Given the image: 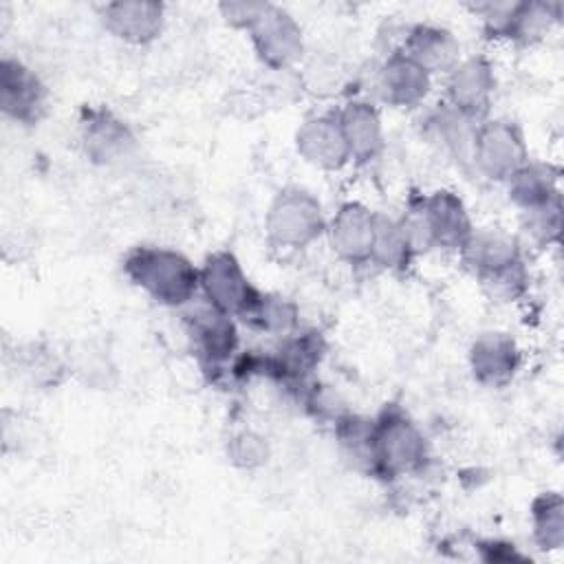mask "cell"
Instances as JSON below:
<instances>
[{
    "instance_id": "1",
    "label": "cell",
    "mask_w": 564,
    "mask_h": 564,
    "mask_svg": "<svg viewBox=\"0 0 564 564\" xmlns=\"http://www.w3.org/2000/svg\"><path fill=\"white\" fill-rule=\"evenodd\" d=\"M128 275L163 304H185L194 297L200 273L176 251L141 247L126 260Z\"/></svg>"
},
{
    "instance_id": "2",
    "label": "cell",
    "mask_w": 564,
    "mask_h": 564,
    "mask_svg": "<svg viewBox=\"0 0 564 564\" xmlns=\"http://www.w3.org/2000/svg\"><path fill=\"white\" fill-rule=\"evenodd\" d=\"M324 227L319 203L302 189H289L278 196L269 212V234L286 247H302Z\"/></svg>"
},
{
    "instance_id": "3",
    "label": "cell",
    "mask_w": 564,
    "mask_h": 564,
    "mask_svg": "<svg viewBox=\"0 0 564 564\" xmlns=\"http://www.w3.org/2000/svg\"><path fill=\"white\" fill-rule=\"evenodd\" d=\"M249 33L260 59L271 68H286L302 55V31L280 7L267 4Z\"/></svg>"
},
{
    "instance_id": "4",
    "label": "cell",
    "mask_w": 564,
    "mask_h": 564,
    "mask_svg": "<svg viewBox=\"0 0 564 564\" xmlns=\"http://www.w3.org/2000/svg\"><path fill=\"white\" fill-rule=\"evenodd\" d=\"M471 159L491 178H507L524 165V145L513 126L489 121L474 134Z\"/></svg>"
},
{
    "instance_id": "5",
    "label": "cell",
    "mask_w": 564,
    "mask_h": 564,
    "mask_svg": "<svg viewBox=\"0 0 564 564\" xmlns=\"http://www.w3.org/2000/svg\"><path fill=\"white\" fill-rule=\"evenodd\" d=\"M368 454L377 467L394 474L414 467L423 456V441L403 416H386L370 430Z\"/></svg>"
},
{
    "instance_id": "6",
    "label": "cell",
    "mask_w": 564,
    "mask_h": 564,
    "mask_svg": "<svg viewBox=\"0 0 564 564\" xmlns=\"http://www.w3.org/2000/svg\"><path fill=\"white\" fill-rule=\"evenodd\" d=\"M200 284L205 289L209 304H214L227 315H247L258 302V295L253 293L238 262L229 253H216L207 260V264L200 271Z\"/></svg>"
},
{
    "instance_id": "7",
    "label": "cell",
    "mask_w": 564,
    "mask_h": 564,
    "mask_svg": "<svg viewBox=\"0 0 564 564\" xmlns=\"http://www.w3.org/2000/svg\"><path fill=\"white\" fill-rule=\"evenodd\" d=\"M106 29L132 44L150 42L163 24V7L156 2H112L104 9Z\"/></svg>"
},
{
    "instance_id": "8",
    "label": "cell",
    "mask_w": 564,
    "mask_h": 564,
    "mask_svg": "<svg viewBox=\"0 0 564 564\" xmlns=\"http://www.w3.org/2000/svg\"><path fill=\"white\" fill-rule=\"evenodd\" d=\"M297 150L306 161L319 167H339L350 156L339 119L317 117L302 126L297 132Z\"/></svg>"
},
{
    "instance_id": "9",
    "label": "cell",
    "mask_w": 564,
    "mask_h": 564,
    "mask_svg": "<svg viewBox=\"0 0 564 564\" xmlns=\"http://www.w3.org/2000/svg\"><path fill=\"white\" fill-rule=\"evenodd\" d=\"M494 86L491 68L482 57H471L456 64L449 73V97L458 112L476 117L487 108V99Z\"/></svg>"
},
{
    "instance_id": "10",
    "label": "cell",
    "mask_w": 564,
    "mask_h": 564,
    "mask_svg": "<svg viewBox=\"0 0 564 564\" xmlns=\"http://www.w3.org/2000/svg\"><path fill=\"white\" fill-rule=\"evenodd\" d=\"M375 218V214L359 205L341 207L330 225L333 247L348 260L372 258Z\"/></svg>"
},
{
    "instance_id": "11",
    "label": "cell",
    "mask_w": 564,
    "mask_h": 564,
    "mask_svg": "<svg viewBox=\"0 0 564 564\" xmlns=\"http://www.w3.org/2000/svg\"><path fill=\"white\" fill-rule=\"evenodd\" d=\"M430 73L412 62L405 53L392 55L379 75V90L394 106H412L425 97Z\"/></svg>"
},
{
    "instance_id": "12",
    "label": "cell",
    "mask_w": 564,
    "mask_h": 564,
    "mask_svg": "<svg viewBox=\"0 0 564 564\" xmlns=\"http://www.w3.org/2000/svg\"><path fill=\"white\" fill-rule=\"evenodd\" d=\"M458 42L454 35L441 26L419 24L410 31L405 40V55L416 62L423 70H443L458 64Z\"/></svg>"
},
{
    "instance_id": "13",
    "label": "cell",
    "mask_w": 564,
    "mask_h": 564,
    "mask_svg": "<svg viewBox=\"0 0 564 564\" xmlns=\"http://www.w3.org/2000/svg\"><path fill=\"white\" fill-rule=\"evenodd\" d=\"M42 106L37 77L20 62H2V108L15 119H29Z\"/></svg>"
},
{
    "instance_id": "14",
    "label": "cell",
    "mask_w": 564,
    "mask_h": 564,
    "mask_svg": "<svg viewBox=\"0 0 564 564\" xmlns=\"http://www.w3.org/2000/svg\"><path fill=\"white\" fill-rule=\"evenodd\" d=\"M471 368L485 383H505L516 370L513 341L500 333L482 335L471 348Z\"/></svg>"
},
{
    "instance_id": "15",
    "label": "cell",
    "mask_w": 564,
    "mask_h": 564,
    "mask_svg": "<svg viewBox=\"0 0 564 564\" xmlns=\"http://www.w3.org/2000/svg\"><path fill=\"white\" fill-rule=\"evenodd\" d=\"M423 203L432 225L434 245L438 242V245L463 247L465 240L471 236V231H469V220L460 200L449 192H436Z\"/></svg>"
},
{
    "instance_id": "16",
    "label": "cell",
    "mask_w": 564,
    "mask_h": 564,
    "mask_svg": "<svg viewBox=\"0 0 564 564\" xmlns=\"http://www.w3.org/2000/svg\"><path fill=\"white\" fill-rule=\"evenodd\" d=\"M337 119L344 130L350 156L361 161L375 156V152L381 148V126L375 108L361 101H352Z\"/></svg>"
},
{
    "instance_id": "17",
    "label": "cell",
    "mask_w": 564,
    "mask_h": 564,
    "mask_svg": "<svg viewBox=\"0 0 564 564\" xmlns=\"http://www.w3.org/2000/svg\"><path fill=\"white\" fill-rule=\"evenodd\" d=\"M467 260L480 271V275L496 273L518 262V247L513 238L500 231H482L471 234L463 245Z\"/></svg>"
},
{
    "instance_id": "18",
    "label": "cell",
    "mask_w": 564,
    "mask_h": 564,
    "mask_svg": "<svg viewBox=\"0 0 564 564\" xmlns=\"http://www.w3.org/2000/svg\"><path fill=\"white\" fill-rule=\"evenodd\" d=\"M194 335H196L200 348L212 359L227 357L236 346V330H234L227 313H223L214 304L207 311L194 315Z\"/></svg>"
},
{
    "instance_id": "19",
    "label": "cell",
    "mask_w": 564,
    "mask_h": 564,
    "mask_svg": "<svg viewBox=\"0 0 564 564\" xmlns=\"http://www.w3.org/2000/svg\"><path fill=\"white\" fill-rule=\"evenodd\" d=\"M511 178V194L513 198L524 205L529 212L549 205L553 196V183L544 167L538 165H522Z\"/></svg>"
},
{
    "instance_id": "20",
    "label": "cell",
    "mask_w": 564,
    "mask_h": 564,
    "mask_svg": "<svg viewBox=\"0 0 564 564\" xmlns=\"http://www.w3.org/2000/svg\"><path fill=\"white\" fill-rule=\"evenodd\" d=\"M264 9H267V2H229L220 7L225 20L242 29H251L256 20L264 13Z\"/></svg>"
}]
</instances>
